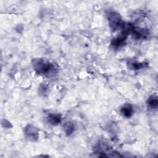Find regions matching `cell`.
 Segmentation results:
<instances>
[{
  "label": "cell",
  "instance_id": "6da1fadb",
  "mask_svg": "<svg viewBox=\"0 0 158 158\" xmlns=\"http://www.w3.org/2000/svg\"><path fill=\"white\" fill-rule=\"evenodd\" d=\"M33 66L37 73L46 76L52 75L57 71V68L54 64L46 62L41 59L33 60Z\"/></svg>",
  "mask_w": 158,
  "mask_h": 158
},
{
  "label": "cell",
  "instance_id": "7a4b0ae2",
  "mask_svg": "<svg viewBox=\"0 0 158 158\" xmlns=\"http://www.w3.org/2000/svg\"><path fill=\"white\" fill-rule=\"evenodd\" d=\"M108 21L111 29L114 31L123 29L125 25L120 15L114 11L110 12L108 14Z\"/></svg>",
  "mask_w": 158,
  "mask_h": 158
},
{
  "label": "cell",
  "instance_id": "3957f363",
  "mask_svg": "<svg viewBox=\"0 0 158 158\" xmlns=\"http://www.w3.org/2000/svg\"><path fill=\"white\" fill-rule=\"evenodd\" d=\"M25 135L26 137L31 141H35L38 137V131L36 128L33 126L30 125L25 127Z\"/></svg>",
  "mask_w": 158,
  "mask_h": 158
},
{
  "label": "cell",
  "instance_id": "277c9868",
  "mask_svg": "<svg viewBox=\"0 0 158 158\" xmlns=\"http://www.w3.org/2000/svg\"><path fill=\"white\" fill-rule=\"evenodd\" d=\"M120 113L126 118L130 117L133 114V109L130 104H124L120 109Z\"/></svg>",
  "mask_w": 158,
  "mask_h": 158
},
{
  "label": "cell",
  "instance_id": "5b68a950",
  "mask_svg": "<svg viewBox=\"0 0 158 158\" xmlns=\"http://www.w3.org/2000/svg\"><path fill=\"white\" fill-rule=\"evenodd\" d=\"M148 107L151 109H157L158 105V99L156 95H152L147 100Z\"/></svg>",
  "mask_w": 158,
  "mask_h": 158
},
{
  "label": "cell",
  "instance_id": "8992f818",
  "mask_svg": "<svg viewBox=\"0 0 158 158\" xmlns=\"http://www.w3.org/2000/svg\"><path fill=\"white\" fill-rule=\"evenodd\" d=\"M48 122L52 125H57L61 122V117L59 114H50L48 117Z\"/></svg>",
  "mask_w": 158,
  "mask_h": 158
},
{
  "label": "cell",
  "instance_id": "52a82bcc",
  "mask_svg": "<svg viewBox=\"0 0 158 158\" xmlns=\"http://www.w3.org/2000/svg\"><path fill=\"white\" fill-rule=\"evenodd\" d=\"M64 131L67 135H70L74 131V125L71 122H67L64 125Z\"/></svg>",
  "mask_w": 158,
  "mask_h": 158
},
{
  "label": "cell",
  "instance_id": "ba28073f",
  "mask_svg": "<svg viewBox=\"0 0 158 158\" xmlns=\"http://www.w3.org/2000/svg\"><path fill=\"white\" fill-rule=\"evenodd\" d=\"M130 65H131V69L133 70H139L141 68H143L144 65L143 64H141L138 62H132L130 64Z\"/></svg>",
  "mask_w": 158,
  "mask_h": 158
}]
</instances>
